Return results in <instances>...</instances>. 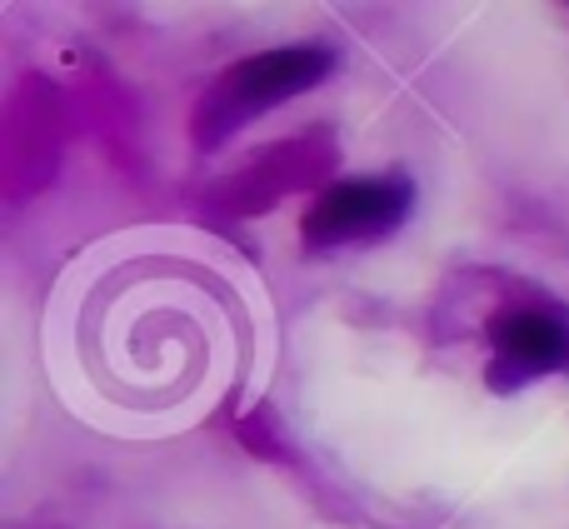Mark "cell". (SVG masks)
Returning <instances> with one entry per match:
<instances>
[{
    "label": "cell",
    "mask_w": 569,
    "mask_h": 529,
    "mask_svg": "<svg viewBox=\"0 0 569 529\" xmlns=\"http://www.w3.org/2000/svg\"><path fill=\"white\" fill-rule=\"evenodd\" d=\"M76 280L50 345L76 415L110 430H176L246 365V295L210 260L140 250L96 260Z\"/></svg>",
    "instance_id": "1"
},
{
    "label": "cell",
    "mask_w": 569,
    "mask_h": 529,
    "mask_svg": "<svg viewBox=\"0 0 569 529\" xmlns=\"http://www.w3.org/2000/svg\"><path fill=\"white\" fill-rule=\"evenodd\" d=\"M325 76H330V50L325 46H284V50H266V56L240 60L196 106V140L200 146H220V140H230L246 120L305 96V90Z\"/></svg>",
    "instance_id": "2"
},
{
    "label": "cell",
    "mask_w": 569,
    "mask_h": 529,
    "mask_svg": "<svg viewBox=\"0 0 569 529\" xmlns=\"http://www.w3.org/2000/svg\"><path fill=\"white\" fill-rule=\"evenodd\" d=\"M415 206L410 176H380V180H345L325 190L300 220V240L310 250H345V246H375L390 230L405 226Z\"/></svg>",
    "instance_id": "3"
},
{
    "label": "cell",
    "mask_w": 569,
    "mask_h": 529,
    "mask_svg": "<svg viewBox=\"0 0 569 529\" xmlns=\"http://www.w3.org/2000/svg\"><path fill=\"white\" fill-rule=\"evenodd\" d=\"M569 365V325L555 310L525 305V310H505L490 325V390L510 395L530 380L565 370Z\"/></svg>",
    "instance_id": "4"
}]
</instances>
